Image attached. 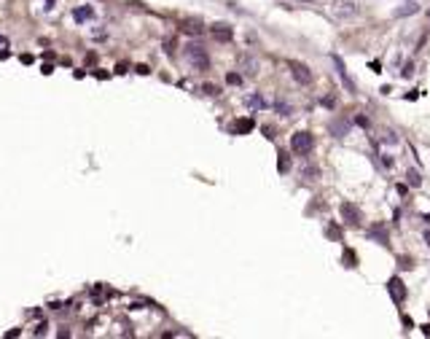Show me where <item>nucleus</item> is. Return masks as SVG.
<instances>
[{
  "instance_id": "obj_1",
  "label": "nucleus",
  "mask_w": 430,
  "mask_h": 339,
  "mask_svg": "<svg viewBox=\"0 0 430 339\" xmlns=\"http://www.w3.org/2000/svg\"><path fill=\"white\" fill-rule=\"evenodd\" d=\"M186 59L197 68V70H207L210 68V57H207V51H204L199 43H191V46H186Z\"/></svg>"
},
{
  "instance_id": "obj_2",
  "label": "nucleus",
  "mask_w": 430,
  "mask_h": 339,
  "mask_svg": "<svg viewBox=\"0 0 430 339\" xmlns=\"http://www.w3.org/2000/svg\"><path fill=\"white\" fill-rule=\"evenodd\" d=\"M312 146H314V137H312V132H296L291 137V148L296 153H309L312 151Z\"/></svg>"
},
{
  "instance_id": "obj_3",
  "label": "nucleus",
  "mask_w": 430,
  "mask_h": 339,
  "mask_svg": "<svg viewBox=\"0 0 430 339\" xmlns=\"http://www.w3.org/2000/svg\"><path fill=\"white\" fill-rule=\"evenodd\" d=\"M333 68H336V73H339V78H342L344 81V86L349 89V92H358V86H355V81L352 78H349V73H347V68H344V62H342V57H339V54H333Z\"/></svg>"
},
{
  "instance_id": "obj_4",
  "label": "nucleus",
  "mask_w": 430,
  "mask_h": 339,
  "mask_svg": "<svg viewBox=\"0 0 430 339\" xmlns=\"http://www.w3.org/2000/svg\"><path fill=\"white\" fill-rule=\"evenodd\" d=\"M291 73H293V78H296L298 84H312V70H309L304 62H296V59H293V62H291Z\"/></svg>"
},
{
  "instance_id": "obj_5",
  "label": "nucleus",
  "mask_w": 430,
  "mask_h": 339,
  "mask_svg": "<svg viewBox=\"0 0 430 339\" xmlns=\"http://www.w3.org/2000/svg\"><path fill=\"white\" fill-rule=\"evenodd\" d=\"M342 218H344V223H349V226H358V223H361V210H358L352 202H342Z\"/></svg>"
},
{
  "instance_id": "obj_6",
  "label": "nucleus",
  "mask_w": 430,
  "mask_h": 339,
  "mask_svg": "<svg viewBox=\"0 0 430 339\" xmlns=\"http://www.w3.org/2000/svg\"><path fill=\"white\" fill-rule=\"evenodd\" d=\"M331 11H333V17H344V19H347V17H355V14H358V6H355V3H344V0H342V3H333Z\"/></svg>"
},
{
  "instance_id": "obj_7",
  "label": "nucleus",
  "mask_w": 430,
  "mask_h": 339,
  "mask_svg": "<svg viewBox=\"0 0 430 339\" xmlns=\"http://www.w3.org/2000/svg\"><path fill=\"white\" fill-rule=\"evenodd\" d=\"M210 33H213L215 41H221V43H226V41H232V38H234V30L229 27V24H213Z\"/></svg>"
},
{
  "instance_id": "obj_8",
  "label": "nucleus",
  "mask_w": 430,
  "mask_h": 339,
  "mask_svg": "<svg viewBox=\"0 0 430 339\" xmlns=\"http://www.w3.org/2000/svg\"><path fill=\"white\" fill-rule=\"evenodd\" d=\"M349 127H352V124H349V119H333V121L328 124V129H331L333 137H344V135L349 132Z\"/></svg>"
},
{
  "instance_id": "obj_9",
  "label": "nucleus",
  "mask_w": 430,
  "mask_h": 339,
  "mask_svg": "<svg viewBox=\"0 0 430 339\" xmlns=\"http://www.w3.org/2000/svg\"><path fill=\"white\" fill-rule=\"evenodd\" d=\"M387 291H390V296H393V302H403V299H406V288H403V283L398 280V277H393V280L387 283Z\"/></svg>"
},
{
  "instance_id": "obj_10",
  "label": "nucleus",
  "mask_w": 430,
  "mask_h": 339,
  "mask_svg": "<svg viewBox=\"0 0 430 339\" xmlns=\"http://www.w3.org/2000/svg\"><path fill=\"white\" fill-rule=\"evenodd\" d=\"M92 17H94V8H89V6H78V8H73V19H76L78 24H81V22H89Z\"/></svg>"
},
{
  "instance_id": "obj_11",
  "label": "nucleus",
  "mask_w": 430,
  "mask_h": 339,
  "mask_svg": "<svg viewBox=\"0 0 430 339\" xmlns=\"http://www.w3.org/2000/svg\"><path fill=\"white\" fill-rule=\"evenodd\" d=\"M245 105H248L250 111H261V108H266V100H264L261 94H248V97H245Z\"/></svg>"
},
{
  "instance_id": "obj_12",
  "label": "nucleus",
  "mask_w": 430,
  "mask_h": 339,
  "mask_svg": "<svg viewBox=\"0 0 430 339\" xmlns=\"http://www.w3.org/2000/svg\"><path fill=\"white\" fill-rule=\"evenodd\" d=\"M253 127H256V124H253V119H239V121L234 124L232 129H234V135H248Z\"/></svg>"
},
{
  "instance_id": "obj_13",
  "label": "nucleus",
  "mask_w": 430,
  "mask_h": 339,
  "mask_svg": "<svg viewBox=\"0 0 430 339\" xmlns=\"http://www.w3.org/2000/svg\"><path fill=\"white\" fill-rule=\"evenodd\" d=\"M419 11V6L417 3H412V0H409L406 6H401V8H396V17L401 19V17H412V14H417Z\"/></svg>"
},
{
  "instance_id": "obj_14",
  "label": "nucleus",
  "mask_w": 430,
  "mask_h": 339,
  "mask_svg": "<svg viewBox=\"0 0 430 339\" xmlns=\"http://www.w3.org/2000/svg\"><path fill=\"white\" fill-rule=\"evenodd\" d=\"M242 68H245L248 76H256V73H258V62L253 57H242Z\"/></svg>"
},
{
  "instance_id": "obj_15",
  "label": "nucleus",
  "mask_w": 430,
  "mask_h": 339,
  "mask_svg": "<svg viewBox=\"0 0 430 339\" xmlns=\"http://www.w3.org/2000/svg\"><path fill=\"white\" fill-rule=\"evenodd\" d=\"M371 237H374V240H379L382 245H387V232H384V226H374L371 229Z\"/></svg>"
},
{
  "instance_id": "obj_16",
  "label": "nucleus",
  "mask_w": 430,
  "mask_h": 339,
  "mask_svg": "<svg viewBox=\"0 0 430 339\" xmlns=\"http://www.w3.org/2000/svg\"><path fill=\"white\" fill-rule=\"evenodd\" d=\"M274 108H277L280 116H293V108L288 105V102H282V100H277V105H274Z\"/></svg>"
},
{
  "instance_id": "obj_17",
  "label": "nucleus",
  "mask_w": 430,
  "mask_h": 339,
  "mask_svg": "<svg viewBox=\"0 0 430 339\" xmlns=\"http://www.w3.org/2000/svg\"><path fill=\"white\" fill-rule=\"evenodd\" d=\"M183 30L191 33V35H199V33H202V24L199 22H183Z\"/></svg>"
},
{
  "instance_id": "obj_18",
  "label": "nucleus",
  "mask_w": 430,
  "mask_h": 339,
  "mask_svg": "<svg viewBox=\"0 0 430 339\" xmlns=\"http://www.w3.org/2000/svg\"><path fill=\"white\" fill-rule=\"evenodd\" d=\"M406 178H409V186H419V183H422V175H419L417 170H409Z\"/></svg>"
},
{
  "instance_id": "obj_19",
  "label": "nucleus",
  "mask_w": 430,
  "mask_h": 339,
  "mask_svg": "<svg viewBox=\"0 0 430 339\" xmlns=\"http://www.w3.org/2000/svg\"><path fill=\"white\" fill-rule=\"evenodd\" d=\"M202 92H204V94H210V97H215V94H221V89L215 86V84H204Z\"/></svg>"
},
{
  "instance_id": "obj_20",
  "label": "nucleus",
  "mask_w": 430,
  "mask_h": 339,
  "mask_svg": "<svg viewBox=\"0 0 430 339\" xmlns=\"http://www.w3.org/2000/svg\"><path fill=\"white\" fill-rule=\"evenodd\" d=\"M344 261H347V267H355V264H358V256H355L352 251H347L344 253Z\"/></svg>"
},
{
  "instance_id": "obj_21",
  "label": "nucleus",
  "mask_w": 430,
  "mask_h": 339,
  "mask_svg": "<svg viewBox=\"0 0 430 339\" xmlns=\"http://www.w3.org/2000/svg\"><path fill=\"white\" fill-rule=\"evenodd\" d=\"M304 178H307V181H314V178H317V170H314V167H307V170H304Z\"/></svg>"
},
{
  "instance_id": "obj_22",
  "label": "nucleus",
  "mask_w": 430,
  "mask_h": 339,
  "mask_svg": "<svg viewBox=\"0 0 430 339\" xmlns=\"http://www.w3.org/2000/svg\"><path fill=\"white\" fill-rule=\"evenodd\" d=\"M226 81H229V84H237V86H239V84H242V78H239L237 73H229V76H226Z\"/></svg>"
},
{
  "instance_id": "obj_23",
  "label": "nucleus",
  "mask_w": 430,
  "mask_h": 339,
  "mask_svg": "<svg viewBox=\"0 0 430 339\" xmlns=\"http://www.w3.org/2000/svg\"><path fill=\"white\" fill-rule=\"evenodd\" d=\"M280 170H282V172L288 170V156H285V153H280Z\"/></svg>"
},
{
  "instance_id": "obj_24",
  "label": "nucleus",
  "mask_w": 430,
  "mask_h": 339,
  "mask_svg": "<svg viewBox=\"0 0 430 339\" xmlns=\"http://www.w3.org/2000/svg\"><path fill=\"white\" fill-rule=\"evenodd\" d=\"M384 143H390V146H393V143H398V137H396L393 132H387V135H384Z\"/></svg>"
},
{
  "instance_id": "obj_25",
  "label": "nucleus",
  "mask_w": 430,
  "mask_h": 339,
  "mask_svg": "<svg viewBox=\"0 0 430 339\" xmlns=\"http://www.w3.org/2000/svg\"><path fill=\"white\" fill-rule=\"evenodd\" d=\"M323 105H326V108H333V105H336V100H333V97H323Z\"/></svg>"
},
{
  "instance_id": "obj_26",
  "label": "nucleus",
  "mask_w": 430,
  "mask_h": 339,
  "mask_svg": "<svg viewBox=\"0 0 430 339\" xmlns=\"http://www.w3.org/2000/svg\"><path fill=\"white\" fill-rule=\"evenodd\" d=\"M412 73H414V65H412V62H409V65H406V68H403V76H406V78H409V76H412Z\"/></svg>"
},
{
  "instance_id": "obj_27",
  "label": "nucleus",
  "mask_w": 430,
  "mask_h": 339,
  "mask_svg": "<svg viewBox=\"0 0 430 339\" xmlns=\"http://www.w3.org/2000/svg\"><path fill=\"white\" fill-rule=\"evenodd\" d=\"M172 49H175V43H172V41H164V51L172 54Z\"/></svg>"
},
{
  "instance_id": "obj_28",
  "label": "nucleus",
  "mask_w": 430,
  "mask_h": 339,
  "mask_svg": "<svg viewBox=\"0 0 430 339\" xmlns=\"http://www.w3.org/2000/svg\"><path fill=\"white\" fill-rule=\"evenodd\" d=\"M6 43H8V41H6V38H3V35H0V46H6Z\"/></svg>"
},
{
  "instance_id": "obj_29",
  "label": "nucleus",
  "mask_w": 430,
  "mask_h": 339,
  "mask_svg": "<svg viewBox=\"0 0 430 339\" xmlns=\"http://www.w3.org/2000/svg\"><path fill=\"white\" fill-rule=\"evenodd\" d=\"M425 240H428V245H430V232H428V234H425Z\"/></svg>"
}]
</instances>
